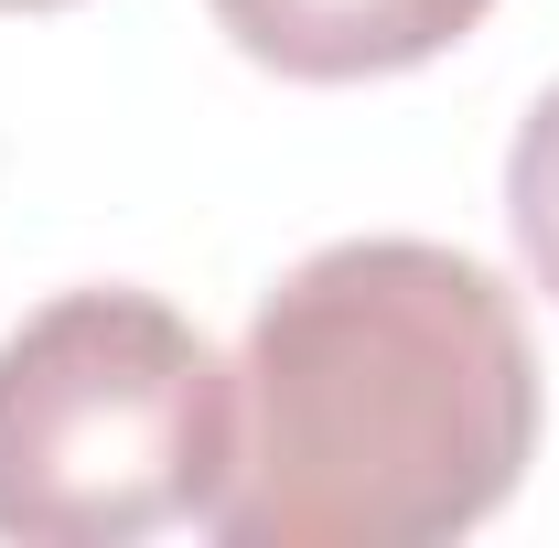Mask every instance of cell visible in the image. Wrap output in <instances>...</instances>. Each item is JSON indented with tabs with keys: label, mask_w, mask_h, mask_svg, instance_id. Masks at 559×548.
Returning <instances> with one entry per match:
<instances>
[{
	"label": "cell",
	"mask_w": 559,
	"mask_h": 548,
	"mask_svg": "<svg viewBox=\"0 0 559 548\" xmlns=\"http://www.w3.org/2000/svg\"><path fill=\"white\" fill-rule=\"evenodd\" d=\"M538 463V344L516 290L430 237L312 248L237 355L226 548H430Z\"/></svg>",
	"instance_id": "obj_1"
},
{
	"label": "cell",
	"mask_w": 559,
	"mask_h": 548,
	"mask_svg": "<svg viewBox=\"0 0 559 548\" xmlns=\"http://www.w3.org/2000/svg\"><path fill=\"white\" fill-rule=\"evenodd\" d=\"M237 366L151 290H66L0 344V538L130 548L215 516Z\"/></svg>",
	"instance_id": "obj_2"
},
{
	"label": "cell",
	"mask_w": 559,
	"mask_h": 548,
	"mask_svg": "<svg viewBox=\"0 0 559 548\" xmlns=\"http://www.w3.org/2000/svg\"><path fill=\"white\" fill-rule=\"evenodd\" d=\"M495 0H215L226 44L290 86H366L452 55Z\"/></svg>",
	"instance_id": "obj_3"
},
{
	"label": "cell",
	"mask_w": 559,
	"mask_h": 548,
	"mask_svg": "<svg viewBox=\"0 0 559 548\" xmlns=\"http://www.w3.org/2000/svg\"><path fill=\"white\" fill-rule=\"evenodd\" d=\"M506 226H516L527 279L559 301V86L516 119V151H506Z\"/></svg>",
	"instance_id": "obj_4"
},
{
	"label": "cell",
	"mask_w": 559,
	"mask_h": 548,
	"mask_svg": "<svg viewBox=\"0 0 559 548\" xmlns=\"http://www.w3.org/2000/svg\"><path fill=\"white\" fill-rule=\"evenodd\" d=\"M0 11H66V0H0Z\"/></svg>",
	"instance_id": "obj_5"
}]
</instances>
